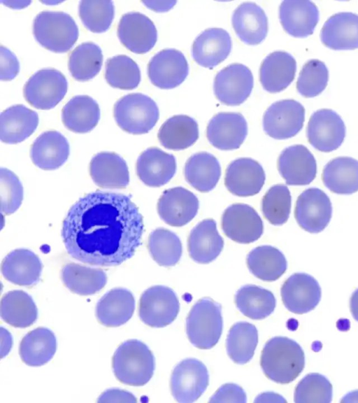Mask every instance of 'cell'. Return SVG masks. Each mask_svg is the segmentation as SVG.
<instances>
[{
  "label": "cell",
  "instance_id": "6da1fadb",
  "mask_svg": "<svg viewBox=\"0 0 358 403\" xmlns=\"http://www.w3.org/2000/svg\"><path fill=\"white\" fill-rule=\"evenodd\" d=\"M143 217L130 197L96 191L80 198L62 227L68 254L81 262L115 267L131 258L141 244Z\"/></svg>",
  "mask_w": 358,
  "mask_h": 403
},
{
  "label": "cell",
  "instance_id": "7a4b0ae2",
  "mask_svg": "<svg viewBox=\"0 0 358 403\" xmlns=\"http://www.w3.org/2000/svg\"><path fill=\"white\" fill-rule=\"evenodd\" d=\"M260 365L270 380L287 384L296 379L305 366L303 349L295 341L285 337L269 339L262 349Z\"/></svg>",
  "mask_w": 358,
  "mask_h": 403
},
{
  "label": "cell",
  "instance_id": "3957f363",
  "mask_svg": "<svg viewBox=\"0 0 358 403\" xmlns=\"http://www.w3.org/2000/svg\"><path fill=\"white\" fill-rule=\"evenodd\" d=\"M116 379L122 383L142 386L152 378L155 368V357L149 348L137 339L122 343L112 358Z\"/></svg>",
  "mask_w": 358,
  "mask_h": 403
},
{
  "label": "cell",
  "instance_id": "277c9868",
  "mask_svg": "<svg viewBox=\"0 0 358 403\" xmlns=\"http://www.w3.org/2000/svg\"><path fill=\"white\" fill-rule=\"evenodd\" d=\"M33 33L42 46L56 52L69 50L79 36L74 19L64 11L55 10H43L36 15Z\"/></svg>",
  "mask_w": 358,
  "mask_h": 403
},
{
  "label": "cell",
  "instance_id": "5b68a950",
  "mask_svg": "<svg viewBox=\"0 0 358 403\" xmlns=\"http://www.w3.org/2000/svg\"><path fill=\"white\" fill-rule=\"evenodd\" d=\"M222 309L209 297L197 301L186 319V333L190 343L200 349H210L218 342L222 332Z\"/></svg>",
  "mask_w": 358,
  "mask_h": 403
},
{
  "label": "cell",
  "instance_id": "8992f818",
  "mask_svg": "<svg viewBox=\"0 0 358 403\" xmlns=\"http://www.w3.org/2000/svg\"><path fill=\"white\" fill-rule=\"evenodd\" d=\"M113 115L122 130L133 134H143L155 125L159 111L151 97L134 92L122 97L115 103Z\"/></svg>",
  "mask_w": 358,
  "mask_h": 403
},
{
  "label": "cell",
  "instance_id": "52a82bcc",
  "mask_svg": "<svg viewBox=\"0 0 358 403\" xmlns=\"http://www.w3.org/2000/svg\"><path fill=\"white\" fill-rule=\"evenodd\" d=\"M68 83L64 75L53 68L37 71L25 83L23 94L27 101L38 109L54 108L65 96Z\"/></svg>",
  "mask_w": 358,
  "mask_h": 403
},
{
  "label": "cell",
  "instance_id": "ba28073f",
  "mask_svg": "<svg viewBox=\"0 0 358 403\" xmlns=\"http://www.w3.org/2000/svg\"><path fill=\"white\" fill-rule=\"evenodd\" d=\"M180 311L179 300L174 291L164 285L145 290L138 303V316L147 325L164 327L171 324Z\"/></svg>",
  "mask_w": 358,
  "mask_h": 403
},
{
  "label": "cell",
  "instance_id": "9c48e42d",
  "mask_svg": "<svg viewBox=\"0 0 358 403\" xmlns=\"http://www.w3.org/2000/svg\"><path fill=\"white\" fill-rule=\"evenodd\" d=\"M305 108L294 99H282L273 103L263 115V128L275 139L294 136L303 126Z\"/></svg>",
  "mask_w": 358,
  "mask_h": 403
},
{
  "label": "cell",
  "instance_id": "30bf717a",
  "mask_svg": "<svg viewBox=\"0 0 358 403\" xmlns=\"http://www.w3.org/2000/svg\"><path fill=\"white\" fill-rule=\"evenodd\" d=\"M209 382L205 365L194 358H187L173 370L170 388L172 396L178 402L196 401L206 390Z\"/></svg>",
  "mask_w": 358,
  "mask_h": 403
},
{
  "label": "cell",
  "instance_id": "8fae6325",
  "mask_svg": "<svg viewBox=\"0 0 358 403\" xmlns=\"http://www.w3.org/2000/svg\"><path fill=\"white\" fill-rule=\"evenodd\" d=\"M341 116L329 108H321L310 117L306 127L308 143L319 151L329 153L339 148L345 137Z\"/></svg>",
  "mask_w": 358,
  "mask_h": 403
},
{
  "label": "cell",
  "instance_id": "7c38bea8",
  "mask_svg": "<svg viewBox=\"0 0 358 403\" xmlns=\"http://www.w3.org/2000/svg\"><path fill=\"white\" fill-rule=\"evenodd\" d=\"M332 215L330 199L322 190L310 188L299 195L296 202L294 217L301 228L317 234L328 225Z\"/></svg>",
  "mask_w": 358,
  "mask_h": 403
},
{
  "label": "cell",
  "instance_id": "4fadbf2b",
  "mask_svg": "<svg viewBox=\"0 0 358 403\" xmlns=\"http://www.w3.org/2000/svg\"><path fill=\"white\" fill-rule=\"evenodd\" d=\"M221 224L224 234L239 243H252L259 239L264 232L263 222L257 212L243 203L227 207L222 213Z\"/></svg>",
  "mask_w": 358,
  "mask_h": 403
},
{
  "label": "cell",
  "instance_id": "5bb4252c",
  "mask_svg": "<svg viewBox=\"0 0 358 403\" xmlns=\"http://www.w3.org/2000/svg\"><path fill=\"white\" fill-rule=\"evenodd\" d=\"M253 82L252 73L248 66L233 63L217 73L213 83L214 93L224 104L239 105L250 94Z\"/></svg>",
  "mask_w": 358,
  "mask_h": 403
},
{
  "label": "cell",
  "instance_id": "9a60e30c",
  "mask_svg": "<svg viewBox=\"0 0 358 403\" xmlns=\"http://www.w3.org/2000/svg\"><path fill=\"white\" fill-rule=\"evenodd\" d=\"M189 72L187 61L182 52L166 48L156 53L148 64L151 83L162 89L176 87L182 83Z\"/></svg>",
  "mask_w": 358,
  "mask_h": 403
},
{
  "label": "cell",
  "instance_id": "2e32d148",
  "mask_svg": "<svg viewBox=\"0 0 358 403\" xmlns=\"http://www.w3.org/2000/svg\"><path fill=\"white\" fill-rule=\"evenodd\" d=\"M282 301L287 309L296 314L313 310L320 301L322 290L317 280L306 273H295L282 284Z\"/></svg>",
  "mask_w": 358,
  "mask_h": 403
},
{
  "label": "cell",
  "instance_id": "e0dca14e",
  "mask_svg": "<svg viewBox=\"0 0 358 403\" xmlns=\"http://www.w3.org/2000/svg\"><path fill=\"white\" fill-rule=\"evenodd\" d=\"M117 36L129 50L143 54L151 50L157 39L154 22L145 15L131 11L124 13L117 26Z\"/></svg>",
  "mask_w": 358,
  "mask_h": 403
},
{
  "label": "cell",
  "instance_id": "ac0fdd59",
  "mask_svg": "<svg viewBox=\"0 0 358 403\" xmlns=\"http://www.w3.org/2000/svg\"><path fill=\"white\" fill-rule=\"evenodd\" d=\"M278 169L289 185H306L316 176L317 163L313 155L303 145L285 148L278 158Z\"/></svg>",
  "mask_w": 358,
  "mask_h": 403
},
{
  "label": "cell",
  "instance_id": "d6986e66",
  "mask_svg": "<svg viewBox=\"0 0 358 403\" xmlns=\"http://www.w3.org/2000/svg\"><path fill=\"white\" fill-rule=\"evenodd\" d=\"M248 134V124L240 113L220 112L209 121L206 128L208 141L215 148L230 150L238 148Z\"/></svg>",
  "mask_w": 358,
  "mask_h": 403
},
{
  "label": "cell",
  "instance_id": "ffe728a7",
  "mask_svg": "<svg viewBox=\"0 0 358 403\" xmlns=\"http://www.w3.org/2000/svg\"><path fill=\"white\" fill-rule=\"evenodd\" d=\"M265 180L264 170L257 161L249 157H240L228 165L224 185L234 195L249 197L259 192Z\"/></svg>",
  "mask_w": 358,
  "mask_h": 403
},
{
  "label": "cell",
  "instance_id": "44dd1931",
  "mask_svg": "<svg viewBox=\"0 0 358 403\" xmlns=\"http://www.w3.org/2000/svg\"><path fill=\"white\" fill-rule=\"evenodd\" d=\"M199 207L195 195L182 187L166 190L157 202L159 217L173 227H182L189 222L196 215Z\"/></svg>",
  "mask_w": 358,
  "mask_h": 403
},
{
  "label": "cell",
  "instance_id": "7402d4cb",
  "mask_svg": "<svg viewBox=\"0 0 358 403\" xmlns=\"http://www.w3.org/2000/svg\"><path fill=\"white\" fill-rule=\"evenodd\" d=\"M136 167L137 176L145 185L157 188L171 181L177 165L172 154L157 147H150L139 155Z\"/></svg>",
  "mask_w": 358,
  "mask_h": 403
},
{
  "label": "cell",
  "instance_id": "603a6c76",
  "mask_svg": "<svg viewBox=\"0 0 358 403\" xmlns=\"http://www.w3.org/2000/svg\"><path fill=\"white\" fill-rule=\"evenodd\" d=\"M317 6L309 0H285L279 6V19L286 32L294 37L311 35L319 21Z\"/></svg>",
  "mask_w": 358,
  "mask_h": 403
},
{
  "label": "cell",
  "instance_id": "cb8c5ba5",
  "mask_svg": "<svg viewBox=\"0 0 358 403\" xmlns=\"http://www.w3.org/2000/svg\"><path fill=\"white\" fill-rule=\"evenodd\" d=\"M231 49L229 33L222 28L212 27L203 31L194 39L192 55L199 65L213 68L227 57Z\"/></svg>",
  "mask_w": 358,
  "mask_h": 403
},
{
  "label": "cell",
  "instance_id": "d4e9b609",
  "mask_svg": "<svg viewBox=\"0 0 358 403\" xmlns=\"http://www.w3.org/2000/svg\"><path fill=\"white\" fill-rule=\"evenodd\" d=\"M43 264L34 252L17 248L10 252L3 260L1 271L3 278L20 286H32L41 278Z\"/></svg>",
  "mask_w": 358,
  "mask_h": 403
},
{
  "label": "cell",
  "instance_id": "484cf974",
  "mask_svg": "<svg viewBox=\"0 0 358 403\" xmlns=\"http://www.w3.org/2000/svg\"><path fill=\"white\" fill-rule=\"evenodd\" d=\"M90 174L99 187L122 189L129 183V173L125 160L113 152L96 154L90 163Z\"/></svg>",
  "mask_w": 358,
  "mask_h": 403
},
{
  "label": "cell",
  "instance_id": "4316f807",
  "mask_svg": "<svg viewBox=\"0 0 358 403\" xmlns=\"http://www.w3.org/2000/svg\"><path fill=\"white\" fill-rule=\"evenodd\" d=\"M320 39L326 47L333 50L358 48V15L351 12L332 15L321 29Z\"/></svg>",
  "mask_w": 358,
  "mask_h": 403
},
{
  "label": "cell",
  "instance_id": "83f0119b",
  "mask_svg": "<svg viewBox=\"0 0 358 403\" xmlns=\"http://www.w3.org/2000/svg\"><path fill=\"white\" fill-rule=\"evenodd\" d=\"M70 153L69 143L64 136L55 130L40 134L30 148L33 163L43 170H55L64 164Z\"/></svg>",
  "mask_w": 358,
  "mask_h": 403
},
{
  "label": "cell",
  "instance_id": "f1b7e54d",
  "mask_svg": "<svg viewBox=\"0 0 358 403\" xmlns=\"http://www.w3.org/2000/svg\"><path fill=\"white\" fill-rule=\"evenodd\" d=\"M134 309L133 294L126 288H115L98 301L96 316L98 322L103 326L115 327L129 321Z\"/></svg>",
  "mask_w": 358,
  "mask_h": 403
},
{
  "label": "cell",
  "instance_id": "f546056e",
  "mask_svg": "<svg viewBox=\"0 0 358 403\" xmlns=\"http://www.w3.org/2000/svg\"><path fill=\"white\" fill-rule=\"evenodd\" d=\"M224 247L223 238L219 234L215 221L205 219L190 232L187 240L189 257L199 264L213 262Z\"/></svg>",
  "mask_w": 358,
  "mask_h": 403
},
{
  "label": "cell",
  "instance_id": "4dcf8cb0",
  "mask_svg": "<svg viewBox=\"0 0 358 403\" xmlns=\"http://www.w3.org/2000/svg\"><path fill=\"white\" fill-rule=\"evenodd\" d=\"M231 21L237 36L247 44H259L267 34L266 15L255 2L245 1L238 6L233 13Z\"/></svg>",
  "mask_w": 358,
  "mask_h": 403
},
{
  "label": "cell",
  "instance_id": "1f68e13d",
  "mask_svg": "<svg viewBox=\"0 0 358 403\" xmlns=\"http://www.w3.org/2000/svg\"><path fill=\"white\" fill-rule=\"evenodd\" d=\"M296 62L285 51H274L262 61L259 69V80L263 87L275 93L285 90L294 80Z\"/></svg>",
  "mask_w": 358,
  "mask_h": 403
},
{
  "label": "cell",
  "instance_id": "d6a6232c",
  "mask_svg": "<svg viewBox=\"0 0 358 403\" xmlns=\"http://www.w3.org/2000/svg\"><path fill=\"white\" fill-rule=\"evenodd\" d=\"M38 125L36 111L22 104L13 105L1 113V140L10 144L22 142L36 130Z\"/></svg>",
  "mask_w": 358,
  "mask_h": 403
},
{
  "label": "cell",
  "instance_id": "836d02e7",
  "mask_svg": "<svg viewBox=\"0 0 358 403\" xmlns=\"http://www.w3.org/2000/svg\"><path fill=\"white\" fill-rule=\"evenodd\" d=\"M322 180L330 191L338 195H351L358 191V160L350 157H338L324 167Z\"/></svg>",
  "mask_w": 358,
  "mask_h": 403
},
{
  "label": "cell",
  "instance_id": "e575fe53",
  "mask_svg": "<svg viewBox=\"0 0 358 403\" xmlns=\"http://www.w3.org/2000/svg\"><path fill=\"white\" fill-rule=\"evenodd\" d=\"M62 119L64 126L76 133H86L95 127L100 119L98 103L88 95H76L64 106Z\"/></svg>",
  "mask_w": 358,
  "mask_h": 403
},
{
  "label": "cell",
  "instance_id": "d590c367",
  "mask_svg": "<svg viewBox=\"0 0 358 403\" xmlns=\"http://www.w3.org/2000/svg\"><path fill=\"white\" fill-rule=\"evenodd\" d=\"M57 351V339L49 329L39 327L28 332L22 339L19 354L23 362L31 367L48 362Z\"/></svg>",
  "mask_w": 358,
  "mask_h": 403
},
{
  "label": "cell",
  "instance_id": "8d00e7d4",
  "mask_svg": "<svg viewBox=\"0 0 358 403\" xmlns=\"http://www.w3.org/2000/svg\"><path fill=\"white\" fill-rule=\"evenodd\" d=\"M184 175L186 181L201 192H208L217 185L221 176L217 159L211 153L199 152L187 160Z\"/></svg>",
  "mask_w": 358,
  "mask_h": 403
},
{
  "label": "cell",
  "instance_id": "74e56055",
  "mask_svg": "<svg viewBox=\"0 0 358 403\" xmlns=\"http://www.w3.org/2000/svg\"><path fill=\"white\" fill-rule=\"evenodd\" d=\"M199 134V125L194 118L187 115H176L162 125L157 137L164 148L180 150L192 146Z\"/></svg>",
  "mask_w": 358,
  "mask_h": 403
},
{
  "label": "cell",
  "instance_id": "f35d334b",
  "mask_svg": "<svg viewBox=\"0 0 358 403\" xmlns=\"http://www.w3.org/2000/svg\"><path fill=\"white\" fill-rule=\"evenodd\" d=\"M0 313L2 320L10 325L25 328L36 322L38 309L28 293L21 290H14L2 297Z\"/></svg>",
  "mask_w": 358,
  "mask_h": 403
},
{
  "label": "cell",
  "instance_id": "ab89813d",
  "mask_svg": "<svg viewBox=\"0 0 358 403\" xmlns=\"http://www.w3.org/2000/svg\"><path fill=\"white\" fill-rule=\"evenodd\" d=\"M246 263L255 276L268 282L278 279L287 267L282 253L271 246H260L252 249L247 255Z\"/></svg>",
  "mask_w": 358,
  "mask_h": 403
},
{
  "label": "cell",
  "instance_id": "60d3db41",
  "mask_svg": "<svg viewBox=\"0 0 358 403\" xmlns=\"http://www.w3.org/2000/svg\"><path fill=\"white\" fill-rule=\"evenodd\" d=\"M64 285L72 292L80 295H90L99 292L106 285V273L99 268H90L70 262L62 269Z\"/></svg>",
  "mask_w": 358,
  "mask_h": 403
},
{
  "label": "cell",
  "instance_id": "b9f144b4",
  "mask_svg": "<svg viewBox=\"0 0 358 403\" xmlns=\"http://www.w3.org/2000/svg\"><path fill=\"white\" fill-rule=\"evenodd\" d=\"M234 302L244 316L253 320L266 318L275 307L273 294L255 285H245L238 289L234 297Z\"/></svg>",
  "mask_w": 358,
  "mask_h": 403
},
{
  "label": "cell",
  "instance_id": "7bdbcfd3",
  "mask_svg": "<svg viewBox=\"0 0 358 403\" xmlns=\"http://www.w3.org/2000/svg\"><path fill=\"white\" fill-rule=\"evenodd\" d=\"M257 343L256 327L248 322H238L229 331L226 341L227 352L234 362L243 365L253 357Z\"/></svg>",
  "mask_w": 358,
  "mask_h": 403
},
{
  "label": "cell",
  "instance_id": "ee69618b",
  "mask_svg": "<svg viewBox=\"0 0 358 403\" xmlns=\"http://www.w3.org/2000/svg\"><path fill=\"white\" fill-rule=\"evenodd\" d=\"M103 59L102 50L97 44L92 41L82 43L69 55V71L78 81L89 80L99 72Z\"/></svg>",
  "mask_w": 358,
  "mask_h": 403
},
{
  "label": "cell",
  "instance_id": "f6af8a7d",
  "mask_svg": "<svg viewBox=\"0 0 358 403\" xmlns=\"http://www.w3.org/2000/svg\"><path fill=\"white\" fill-rule=\"evenodd\" d=\"M148 249L152 259L162 267L176 265L182 253L179 237L174 232L162 227L157 228L150 234Z\"/></svg>",
  "mask_w": 358,
  "mask_h": 403
},
{
  "label": "cell",
  "instance_id": "bcb514c9",
  "mask_svg": "<svg viewBox=\"0 0 358 403\" xmlns=\"http://www.w3.org/2000/svg\"><path fill=\"white\" fill-rule=\"evenodd\" d=\"M105 78L112 87L131 90L141 81V71L137 63L126 55H117L106 62Z\"/></svg>",
  "mask_w": 358,
  "mask_h": 403
},
{
  "label": "cell",
  "instance_id": "7dc6e473",
  "mask_svg": "<svg viewBox=\"0 0 358 403\" xmlns=\"http://www.w3.org/2000/svg\"><path fill=\"white\" fill-rule=\"evenodd\" d=\"M292 197L285 185L271 187L262 200V211L264 218L273 225L285 224L290 214Z\"/></svg>",
  "mask_w": 358,
  "mask_h": 403
},
{
  "label": "cell",
  "instance_id": "c3c4849f",
  "mask_svg": "<svg viewBox=\"0 0 358 403\" xmlns=\"http://www.w3.org/2000/svg\"><path fill=\"white\" fill-rule=\"evenodd\" d=\"M333 388L329 381L318 373H310L303 378L294 390L296 403H329Z\"/></svg>",
  "mask_w": 358,
  "mask_h": 403
},
{
  "label": "cell",
  "instance_id": "681fc988",
  "mask_svg": "<svg viewBox=\"0 0 358 403\" xmlns=\"http://www.w3.org/2000/svg\"><path fill=\"white\" fill-rule=\"evenodd\" d=\"M79 15L83 24L91 31L101 33L112 24L115 6L112 1H80Z\"/></svg>",
  "mask_w": 358,
  "mask_h": 403
},
{
  "label": "cell",
  "instance_id": "f907efd6",
  "mask_svg": "<svg viewBox=\"0 0 358 403\" xmlns=\"http://www.w3.org/2000/svg\"><path fill=\"white\" fill-rule=\"evenodd\" d=\"M328 80L329 71L325 64L312 59L306 62L300 71L296 89L303 97H313L324 91Z\"/></svg>",
  "mask_w": 358,
  "mask_h": 403
},
{
  "label": "cell",
  "instance_id": "816d5d0a",
  "mask_svg": "<svg viewBox=\"0 0 358 403\" xmlns=\"http://www.w3.org/2000/svg\"><path fill=\"white\" fill-rule=\"evenodd\" d=\"M1 212L8 215L20 206L23 199V187L18 177L10 170L0 169Z\"/></svg>",
  "mask_w": 358,
  "mask_h": 403
},
{
  "label": "cell",
  "instance_id": "f5cc1de1",
  "mask_svg": "<svg viewBox=\"0 0 358 403\" xmlns=\"http://www.w3.org/2000/svg\"><path fill=\"white\" fill-rule=\"evenodd\" d=\"M209 402L245 403L247 396L240 386L235 383H226L217 390Z\"/></svg>",
  "mask_w": 358,
  "mask_h": 403
},
{
  "label": "cell",
  "instance_id": "db71d44e",
  "mask_svg": "<svg viewBox=\"0 0 358 403\" xmlns=\"http://www.w3.org/2000/svg\"><path fill=\"white\" fill-rule=\"evenodd\" d=\"M0 73L1 80H10L19 73L20 63L16 55L9 49L0 45Z\"/></svg>",
  "mask_w": 358,
  "mask_h": 403
},
{
  "label": "cell",
  "instance_id": "11a10c76",
  "mask_svg": "<svg viewBox=\"0 0 358 403\" xmlns=\"http://www.w3.org/2000/svg\"><path fill=\"white\" fill-rule=\"evenodd\" d=\"M134 395L120 389H108L99 397L97 402H136Z\"/></svg>",
  "mask_w": 358,
  "mask_h": 403
},
{
  "label": "cell",
  "instance_id": "9f6ffc18",
  "mask_svg": "<svg viewBox=\"0 0 358 403\" xmlns=\"http://www.w3.org/2000/svg\"><path fill=\"white\" fill-rule=\"evenodd\" d=\"M147 7L157 10L164 11L171 8L176 3L173 1H142Z\"/></svg>",
  "mask_w": 358,
  "mask_h": 403
},
{
  "label": "cell",
  "instance_id": "6f0895ef",
  "mask_svg": "<svg viewBox=\"0 0 358 403\" xmlns=\"http://www.w3.org/2000/svg\"><path fill=\"white\" fill-rule=\"evenodd\" d=\"M350 309L353 318L358 322V288L354 291L350 297Z\"/></svg>",
  "mask_w": 358,
  "mask_h": 403
},
{
  "label": "cell",
  "instance_id": "680465c9",
  "mask_svg": "<svg viewBox=\"0 0 358 403\" xmlns=\"http://www.w3.org/2000/svg\"><path fill=\"white\" fill-rule=\"evenodd\" d=\"M2 3L12 8H22L28 6L31 1H2Z\"/></svg>",
  "mask_w": 358,
  "mask_h": 403
},
{
  "label": "cell",
  "instance_id": "91938a15",
  "mask_svg": "<svg viewBox=\"0 0 358 403\" xmlns=\"http://www.w3.org/2000/svg\"><path fill=\"white\" fill-rule=\"evenodd\" d=\"M345 397H348L350 399V400H347L348 402H358V390L353 391L352 393H350V394L346 395Z\"/></svg>",
  "mask_w": 358,
  "mask_h": 403
}]
</instances>
